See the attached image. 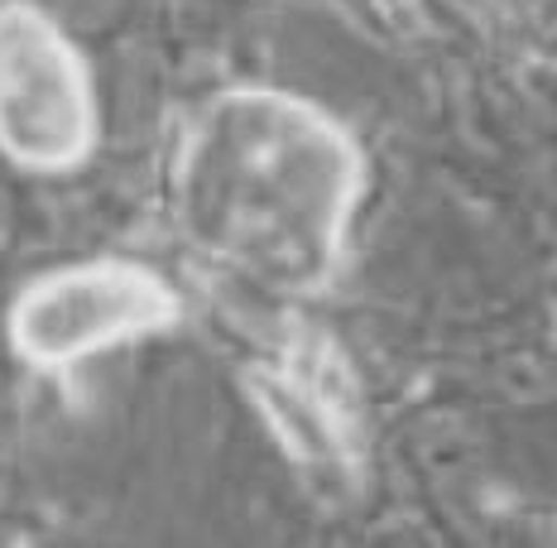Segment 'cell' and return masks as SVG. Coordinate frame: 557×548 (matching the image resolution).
Here are the masks:
<instances>
[{
	"instance_id": "3957f363",
	"label": "cell",
	"mask_w": 557,
	"mask_h": 548,
	"mask_svg": "<svg viewBox=\"0 0 557 548\" xmlns=\"http://www.w3.org/2000/svg\"><path fill=\"white\" fill-rule=\"evenodd\" d=\"M183 318V299L154 265L83 260L29 279L10 303V346L29 366L63 370L125 342L169 332Z\"/></svg>"
},
{
	"instance_id": "7a4b0ae2",
	"label": "cell",
	"mask_w": 557,
	"mask_h": 548,
	"mask_svg": "<svg viewBox=\"0 0 557 548\" xmlns=\"http://www.w3.org/2000/svg\"><path fill=\"white\" fill-rule=\"evenodd\" d=\"M101 101L83 49L44 5L0 0V155L34 173L91 159Z\"/></svg>"
},
{
	"instance_id": "277c9868",
	"label": "cell",
	"mask_w": 557,
	"mask_h": 548,
	"mask_svg": "<svg viewBox=\"0 0 557 548\" xmlns=\"http://www.w3.org/2000/svg\"><path fill=\"white\" fill-rule=\"evenodd\" d=\"M246 390L278 448L322 472H351L366 452V404L351 361L327 332H294L246 370Z\"/></svg>"
},
{
	"instance_id": "6da1fadb",
	"label": "cell",
	"mask_w": 557,
	"mask_h": 548,
	"mask_svg": "<svg viewBox=\"0 0 557 548\" xmlns=\"http://www.w3.org/2000/svg\"><path fill=\"white\" fill-rule=\"evenodd\" d=\"M370 165L356 135L284 87H226L193 115L169 169L183 241L278 303L332 289Z\"/></svg>"
}]
</instances>
